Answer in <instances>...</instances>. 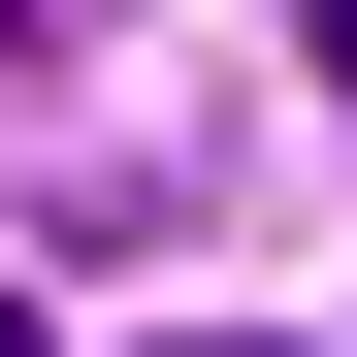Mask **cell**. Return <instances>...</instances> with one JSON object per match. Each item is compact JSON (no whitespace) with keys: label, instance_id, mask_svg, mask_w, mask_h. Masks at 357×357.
<instances>
[{"label":"cell","instance_id":"1","mask_svg":"<svg viewBox=\"0 0 357 357\" xmlns=\"http://www.w3.org/2000/svg\"><path fill=\"white\" fill-rule=\"evenodd\" d=\"M292 66H325V98H357V0H292Z\"/></svg>","mask_w":357,"mask_h":357},{"label":"cell","instance_id":"2","mask_svg":"<svg viewBox=\"0 0 357 357\" xmlns=\"http://www.w3.org/2000/svg\"><path fill=\"white\" fill-rule=\"evenodd\" d=\"M162 357H260V325H162Z\"/></svg>","mask_w":357,"mask_h":357},{"label":"cell","instance_id":"3","mask_svg":"<svg viewBox=\"0 0 357 357\" xmlns=\"http://www.w3.org/2000/svg\"><path fill=\"white\" fill-rule=\"evenodd\" d=\"M0 357H33V292H0Z\"/></svg>","mask_w":357,"mask_h":357}]
</instances>
